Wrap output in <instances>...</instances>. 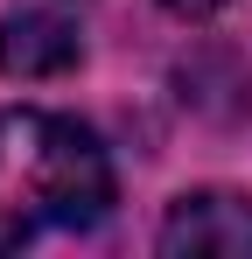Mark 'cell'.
Here are the masks:
<instances>
[{"instance_id":"obj_2","label":"cell","mask_w":252,"mask_h":259,"mask_svg":"<svg viewBox=\"0 0 252 259\" xmlns=\"http://www.w3.org/2000/svg\"><path fill=\"white\" fill-rule=\"evenodd\" d=\"M168 259H245L252 252V196L238 189H196L175 196V210L161 224Z\"/></svg>"},{"instance_id":"obj_1","label":"cell","mask_w":252,"mask_h":259,"mask_svg":"<svg viewBox=\"0 0 252 259\" xmlns=\"http://www.w3.org/2000/svg\"><path fill=\"white\" fill-rule=\"evenodd\" d=\"M112 203V161L98 133L63 112H0V252L42 231H84Z\"/></svg>"},{"instance_id":"obj_4","label":"cell","mask_w":252,"mask_h":259,"mask_svg":"<svg viewBox=\"0 0 252 259\" xmlns=\"http://www.w3.org/2000/svg\"><path fill=\"white\" fill-rule=\"evenodd\" d=\"M168 14H182V21H203V14H217L224 0H161Z\"/></svg>"},{"instance_id":"obj_3","label":"cell","mask_w":252,"mask_h":259,"mask_svg":"<svg viewBox=\"0 0 252 259\" xmlns=\"http://www.w3.org/2000/svg\"><path fill=\"white\" fill-rule=\"evenodd\" d=\"M77 56H84L77 28L49 7H21L0 21V70L7 77H63V70H77Z\"/></svg>"}]
</instances>
